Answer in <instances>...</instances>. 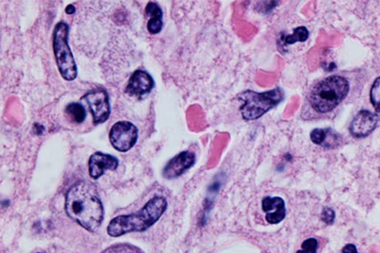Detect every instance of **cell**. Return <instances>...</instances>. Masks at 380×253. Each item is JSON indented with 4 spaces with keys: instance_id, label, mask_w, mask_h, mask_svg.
Listing matches in <instances>:
<instances>
[{
    "instance_id": "7",
    "label": "cell",
    "mask_w": 380,
    "mask_h": 253,
    "mask_svg": "<svg viewBox=\"0 0 380 253\" xmlns=\"http://www.w3.org/2000/svg\"><path fill=\"white\" fill-rule=\"evenodd\" d=\"M82 98L88 104L94 124H102L109 118L111 106L108 93L103 88H96L87 92Z\"/></svg>"
},
{
    "instance_id": "19",
    "label": "cell",
    "mask_w": 380,
    "mask_h": 253,
    "mask_svg": "<svg viewBox=\"0 0 380 253\" xmlns=\"http://www.w3.org/2000/svg\"><path fill=\"white\" fill-rule=\"evenodd\" d=\"M310 140L313 143L319 146H324L327 138V130L323 129H315L310 132Z\"/></svg>"
},
{
    "instance_id": "17",
    "label": "cell",
    "mask_w": 380,
    "mask_h": 253,
    "mask_svg": "<svg viewBox=\"0 0 380 253\" xmlns=\"http://www.w3.org/2000/svg\"><path fill=\"white\" fill-rule=\"evenodd\" d=\"M370 98L373 106L375 109L376 115L380 120V77L374 81L371 87Z\"/></svg>"
},
{
    "instance_id": "10",
    "label": "cell",
    "mask_w": 380,
    "mask_h": 253,
    "mask_svg": "<svg viewBox=\"0 0 380 253\" xmlns=\"http://www.w3.org/2000/svg\"><path fill=\"white\" fill-rule=\"evenodd\" d=\"M265 220L270 225H278L285 219L287 208L285 200L280 196H266L262 200Z\"/></svg>"
},
{
    "instance_id": "3",
    "label": "cell",
    "mask_w": 380,
    "mask_h": 253,
    "mask_svg": "<svg viewBox=\"0 0 380 253\" xmlns=\"http://www.w3.org/2000/svg\"><path fill=\"white\" fill-rule=\"evenodd\" d=\"M349 91V84L343 77L325 78L313 87L309 94V103L315 111L327 113L345 98Z\"/></svg>"
},
{
    "instance_id": "1",
    "label": "cell",
    "mask_w": 380,
    "mask_h": 253,
    "mask_svg": "<svg viewBox=\"0 0 380 253\" xmlns=\"http://www.w3.org/2000/svg\"><path fill=\"white\" fill-rule=\"evenodd\" d=\"M65 209L71 219L90 232H97L104 221V206L91 183L74 184L66 194Z\"/></svg>"
},
{
    "instance_id": "20",
    "label": "cell",
    "mask_w": 380,
    "mask_h": 253,
    "mask_svg": "<svg viewBox=\"0 0 380 253\" xmlns=\"http://www.w3.org/2000/svg\"><path fill=\"white\" fill-rule=\"evenodd\" d=\"M335 217H336V215H335L334 211L333 209H330V208H325L323 209V213H322V220L325 223L329 225H332L334 222Z\"/></svg>"
},
{
    "instance_id": "22",
    "label": "cell",
    "mask_w": 380,
    "mask_h": 253,
    "mask_svg": "<svg viewBox=\"0 0 380 253\" xmlns=\"http://www.w3.org/2000/svg\"><path fill=\"white\" fill-rule=\"evenodd\" d=\"M75 11H76V8L73 5H69L66 8V13L69 15L75 14Z\"/></svg>"
},
{
    "instance_id": "6",
    "label": "cell",
    "mask_w": 380,
    "mask_h": 253,
    "mask_svg": "<svg viewBox=\"0 0 380 253\" xmlns=\"http://www.w3.org/2000/svg\"><path fill=\"white\" fill-rule=\"evenodd\" d=\"M137 138L138 129L130 121L117 122L110 129V142L118 152H126L133 149L137 142Z\"/></svg>"
},
{
    "instance_id": "9",
    "label": "cell",
    "mask_w": 380,
    "mask_h": 253,
    "mask_svg": "<svg viewBox=\"0 0 380 253\" xmlns=\"http://www.w3.org/2000/svg\"><path fill=\"white\" fill-rule=\"evenodd\" d=\"M154 85L153 78L147 71L136 70L130 77L125 91L131 97L141 98L151 92Z\"/></svg>"
},
{
    "instance_id": "23",
    "label": "cell",
    "mask_w": 380,
    "mask_h": 253,
    "mask_svg": "<svg viewBox=\"0 0 380 253\" xmlns=\"http://www.w3.org/2000/svg\"></svg>"
},
{
    "instance_id": "16",
    "label": "cell",
    "mask_w": 380,
    "mask_h": 253,
    "mask_svg": "<svg viewBox=\"0 0 380 253\" xmlns=\"http://www.w3.org/2000/svg\"><path fill=\"white\" fill-rule=\"evenodd\" d=\"M101 253H145L141 249L128 243L113 244Z\"/></svg>"
},
{
    "instance_id": "11",
    "label": "cell",
    "mask_w": 380,
    "mask_h": 253,
    "mask_svg": "<svg viewBox=\"0 0 380 253\" xmlns=\"http://www.w3.org/2000/svg\"><path fill=\"white\" fill-rule=\"evenodd\" d=\"M119 161L117 158L109 155L97 152L90 157L88 161V171L93 179L100 178L107 170L117 169Z\"/></svg>"
},
{
    "instance_id": "5",
    "label": "cell",
    "mask_w": 380,
    "mask_h": 253,
    "mask_svg": "<svg viewBox=\"0 0 380 253\" xmlns=\"http://www.w3.org/2000/svg\"><path fill=\"white\" fill-rule=\"evenodd\" d=\"M69 33L67 23H56L53 31V50L61 76L66 81H73L78 77V66L69 45Z\"/></svg>"
},
{
    "instance_id": "8",
    "label": "cell",
    "mask_w": 380,
    "mask_h": 253,
    "mask_svg": "<svg viewBox=\"0 0 380 253\" xmlns=\"http://www.w3.org/2000/svg\"><path fill=\"white\" fill-rule=\"evenodd\" d=\"M196 163V155L190 150H184L169 160L162 174L167 180L178 178L192 168Z\"/></svg>"
},
{
    "instance_id": "2",
    "label": "cell",
    "mask_w": 380,
    "mask_h": 253,
    "mask_svg": "<svg viewBox=\"0 0 380 253\" xmlns=\"http://www.w3.org/2000/svg\"><path fill=\"white\" fill-rule=\"evenodd\" d=\"M167 208L164 196H154L137 212L115 217L109 224L107 233L117 238L130 232H144L160 220Z\"/></svg>"
},
{
    "instance_id": "13",
    "label": "cell",
    "mask_w": 380,
    "mask_h": 253,
    "mask_svg": "<svg viewBox=\"0 0 380 253\" xmlns=\"http://www.w3.org/2000/svg\"><path fill=\"white\" fill-rule=\"evenodd\" d=\"M146 14L150 17L147 23V30L151 34H158L163 28V11L160 5L155 2H148L146 8Z\"/></svg>"
},
{
    "instance_id": "18",
    "label": "cell",
    "mask_w": 380,
    "mask_h": 253,
    "mask_svg": "<svg viewBox=\"0 0 380 253\" xmlns=\"http://www.w3.org/2000/svg\"><path fill=\"white\" fill-rule=\"evenodd\" d=\"M318 241L315 238H309L303 241L301 250L296 253H317Z\"/></svg>"
},
{
    "instance_id": "21",
    "label": "cell",
    "mask_w": 380,
    "mask_h": 253,
    "mask_svg": "<svg viewBox=\"0 0 380 253\" xmlns=\"http://www.w3.org/2000/svg\"><path fill=\"white\" fill-rule=\"evenodd\" d=\"M342 253H358L357 249L354 244H348L342 249Z\"/></svg>"
},
{
    "instance_id": "14",
    "label": "cell",
    "mask_w": 380,
    "mask_h": 253,
    "mask_svg": "<svg viewBox=\"0 0 380 253\" xmlns=\"http://www.w3.org/2000/svg\"><path fill=\"white\" fill-rule=\"evenodd\" d=\"M65 111L69 119L78 124L83 123L86 118V111L81 103H76V102L69 103L66 106Z\"/></svg>"
},
{
    "instance_id": "12",
    "label": "cell",
    "mask_w": 380,
    "mask_h": 253,
    "mask_svg": "<svg viewBox=\"0 0 380 253\" xmlns=\"http://www.w3.org/2000/svg\"><path fill=\"white\" fill-rule=\"evenodd\" d=\"M377 121L378 118L376 114L368 110H362L351 123V134L354 138H365L375 129Z\"/></svg>"
},
{
    "instance_id": "4",
    "label": "cell",
    "mask_w": 380,
    "mask_h": 253,
    "mask_svg": "<svg viewBox=\"0 0 380 253\" xmlns=\"http://www.w3.org/2000/svg\"><path fill=\"white\" fill-rule=\"evenodd\" d=\"M284 98V91L279 87L262 93L247 90L239 95V100L243 102L241 114L246 121L258 120L278 106Z\"/></svg>"
},
{
    "instance_id": "15",
    "label": "cell",
    "mask_w": 380,
    "mask_h": 253,
    "mask_svg": "<svg viewBox=\"0 0 380 253\" xmlns=\"http://www.w3.org/2000/svg\"><path fill=\"white\" fill-rule=\"evenodd\" d=\"M309 31L304 26L296 28L292 34L284 36L283 38L284 45H294L295 43H303L308 39Z\"/></svg>"
}]
</instances>
